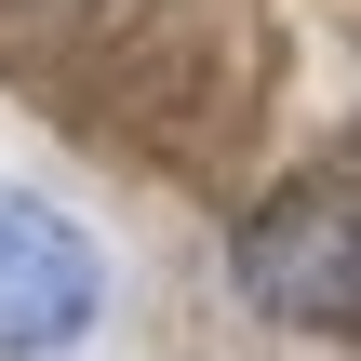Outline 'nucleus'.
Returning <instances> with one entry per match:
<instances>
[{"label": "nucleus", "mask_w": 361, "mask_h": 361, "mask_svg": "<svg viewBox=\"0 0 361 361\" xmlns=\"http://www.w3.org/2000/svg\"><path fill=\"white\" fill-rule=\"evenodd\" d=\"M107 322V241L40 201V188H0V361H67L94 348Z\"/></svg>", "instance_id": "obj_1"}, {"label": "nucleus", "mask_w": 361, "mask_h": 361, "mask_svg": "<svg viewBox=\"0 0 361 361\" xmlns=\"http://www.w3.org/2000/svg\"><path fill=\"white\" fill-rule=\"evenodd\" d=\"M241 295L281 322H361V188H295L241 228Z\"/></svg>", "instance_id": "obj_2"}]
</instances>
